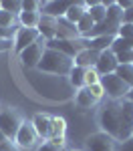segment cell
Returning a JSON list of instances; mask_svg holds the SVG:
<instances>
[{
  "label": "cell",
  "instance_id": "cell-1",
  "mask_svg": "<svg viewBox=\"0 0 133 151\" xmlns=\"http://www.w3.org/2000/svg\"><path fill=\"white\" fill-rule=\"evenodd\" d=\"M101 131L111 135L115 141H125L131 137L133 131V103L127 99L107 101L99 111Z\"/></svg>",
  "mask_w": 133,
  "mask_h": 151
},
{
  "label": "cell",
  "instance_id": "cell-2",
  "mask_svg": "<svg viewBox=\"0 0 133 151\" xmlns=\"http://www.w3.org/2000/svg\"><path fill=\"white\" fill-rule=\"evenodd\" d=\"M73 67H75V63H73L71 57L63 55V52H59V50L47 48L36 69L40 70V73H45V75H52V77H67V75L71 73Z\"/></svg>",
  "mask_w": 133,
  "mask_h": 151
},
{
  "label": "cell",
  "instance_id": "cell-3",
  "mask_svg": "<svg viewBox=\"0 0 133 151\" xmlns=\"http://www.w3.org/2000/svg\"><path fill=\"white\" fill-rule=\"evenodd\" d=\"M45 50H47V40L40 36L38 40H35L30 47H26L24 50L18 52V58H20V65H22L24 69H36L38 67V63H40V58L45 55Z\"/></svg>",
  "mask_w": 133,
  "mask_h": 151
},
{
  "label": "cell",
  "instance_id": "cell-4",
  "mask_svg": "<svg viewBox=\"0 0 133 151\" xmlns=\"http://www.w3.org/2000/svg\"><path fill=\"white\" fill-rule=\"evenodd\" d=\"M22 115L16 111V109H12V107H4V109H0V131L8 137V139H14V135H16V131L18 127L22 125Z\"/></svg>",
  "mask_w": 133,
  "mask_h": 151
},
{
  "label": "cell",
  "instance_id": "cell-5",
  "mask_svg": "<svg viewBox=\"0 0 133 151\" xmlns=\"http://www.w3.org/2000/svg\"><path fill=\"white\" fill-rule=\"evenodd\" d=\"M99 83L103 85L105 97H109V101H119V99H125L127 93H129V87L121 81L115 73H113V75H103Z\"/></svg>",
  "mask_w": 133,
  "mask_h": 151
},
{
  "label": "cell",
  "instance_id": "cell-6",
  "mask_svg": "<svg viewBox=\"0 0 133 151\" xmlns=\"http://www.w3.org/2000/svg\"><path fill=\"white\" fill-rule=\"evenodd\" d=\"M14 145L18 147V149H36L38 147V143H40V137L36 135L35 127H32V123L30 121H22V125L18 127L16 131V135H14Z\"/></svg>",
  "mask_w": 133,
  "mask_h": 151
},
{
  "label": "cell",
  "instance_id": "cell-7",
  "mask_svg": "<svg viewBox=\"0 0 133 151\" xmlns=\"http://www.w3.org/2000/svg\"><path fill=\"white\" fill-rule=\"evenodd\" d=\"M85 147L87 151H119V141L103 131H95L85 139Z\"/></svg>",
  "mask_w": 133,
  "mask_h": 151
},
{
  "label": "cell",
  "instance_id": "cell-8",
  "mask_svg": "<svg viewBox=\"0 0 133 151\" xmlns=\"http://www.w3.org/2000/svg\"><path fill=\"white\" fill-rule=\"evenodd\" d=\"M38 38H40L38 30H35V28H22V26H18L16 35H14V38H12L14 50H16V52H20V50H24L26 47H30L35 40H38Z\"/></svg>",
  "mask_w": 133,
  "mask_h": 151
},
{
  "label": "cell",
  "instance_id": "cell-9",
  "mask_svg": "<svg viewBox=\"0 0 133 151\" xmlns=\"http://www.w3.org/2000/svg\"><path fill=\"white\" fill-rule=\"evenodd\" d=\"M117 58H115V55L111 52V50H101L99 52V58H97V65H95V70L103 77V75H113L115 73V69H117Z\"/></svg>",
  "mask_w": 133,
  "mask_h": 151
},
{
  "label": "cell",
  "instance_id": "cell-10",
  "mask_svg": "<svg viewBox=\"0 0 133 151\" xmlns=\"http://www.w3.org/2000/svg\"><path fill=\"white\" fill-rule=\"evenodd\" d=\"M55 38H60V40H77V38H81V35L77 30V24H71L69 20H65V18H57Z\"/></svg>",
  "mask_w": 133,
  "mask_h": 151
},
{
  "label": "cell",
  "instance_id": "cell-11",
  "mask_svg": "<svg viewBox=\"0 0 133 151\" xmlns=\"http://www.w3.org/2000/svg\"><path fill=\"white\" fill-rule=\"evenodd\" d=\"M97 58H99L97 50H93V48H81L73 57V63H75V67H81V69H95Z\"/></svg>",
  "mask_w": 133,
  "mask_h": 151
},
{
  "label": "cell",
  "instance_id": "cell-12",
  "mask_svg": "<svg viewBox=\"0 0 133 151\" xmlns=\"http://www.w3.org/2000/svg\"><path fill=\"white\" fill-rule=\"evenodd\" d=\"M69 6H71V2H55V0L40 2V14L50 16V18H63Z\"/></svg>",
  "mask_w": 133,
  "mask_h": 151
},
{
  "label": "cell",
  "instance_id": "cell-13",
  "mask_svg": "<svg viewBox=\"0 0 133 151\" xmlns=\"http://www.w3.org/2000/svg\"><path fill=\"white\" fill-rule=\"evenodd\" d=\"M32 127H35L36 135L40 137V141H48V131H50V115L48 113H36L30 119Z\"/></svg>",
  "mask_w": 133,
  "mask_h": 151
},
{
  "label": "cell",
  "instance_id": "cell-14",
  "mask_svg": "<svg viewBox=\"0 0 133 151\" xmlns=\"http://www.w3.org/2000/svg\"><path fill=\"white\" fill-rule=\"evenodd\" d=\"M47 48H52V50H59L67 57H75L79 52V47L75 40H60V38H52V40H47Z\"/></svg>",
  "mask_w": 133,
  "mask_h": 151
},
{
  "label": "cell",
  "instance_id": "cell-15",
  "mask_svg": "<svg viewBox=\"0 0 133 151\" xmlns=\"http://www.w3.org/2000/svg\"><path fill=\"white\" fill-rule=\"evenodd\" d=\"M89 10V2H83V0H79V2H71V6L67 8L65 12V20H69L71 24H77L81 18L85 16V12Z\"/></svg>",
  "mask_w": 133,
  "mask_h": 151
},
{
  "label": "cell",
  "instance_id": "cell-16",
  "mask_svg": "<svg viewBox=\"0 0 133 151\" xmlns=\"http://www.w3.org/2000/svg\"><path fill=\"white\" fill-rule=\"evenodd\" d=\"M67 137V121L59 115H50V131H48V141L50 139H65Z\"/></svg>",
  "mask_w": 133,
  "mask_h": 151
},
{
  "label": "cell",
  "instance_id": "cell-17",
  "mask_svg": "<svg viewBox=\"0 0 133 151\" xmlns=\"http://www.w3.org/2000/svg\"><path fill=\"white\" fill-rule=\"evenodd\" d=\"M38 35L42 36L45 40H52L55 38V30H57V18H50V16H42L40 14V22L36 26Z\"/></svg>",
  "mask_w": 133,
  "mask_h": 151
},
{
  "label": "cell",
  "instance_id": "cell-18",
  "mask_svg": "<svg viewBox=\"0 0 133 151\" xmlns=\"http://www.w3.org/2000/svg\"><path fill=\"white\" fill-rule=\"evenodd\" d=\"M89 16L95 24L103 22L107 18V2H89Z\"/></svg>",
  "mask_w": 133,
  "mask_h": 151
},
{
  "label": "cell",
  "instance_id": "cell-19",
  "mask_svg": "<svg viewBox=\"0 0 133 151\" xmlns=\"http://www.w3.org/2000/svg\"><path fill=\"white\" fill-rule=\"evenodd\" d=\"M18 26H22V28H35L38 26L40 22V12H20L18 14Z\"/></svg>",
  "mask_w": 133,
  "mask_h": 151
},
{
  "label": "cell",
  "instance_id": "cell-20",
  "mask_svg": "<svg viewBox=\"0 0 133 151\" xmlns=\"http://www.w3.org/2000/svg\"><path fill=\"white\" fill-rule=\"evenodd\" d=\"M75 103L79 105L81 109H91L93 105H97V101L91 97L89 89H87V87H83V89H79V91L75 93Z\"/></svg>",
  "mask_w": 133,
  "mask_h": 151
},
{
  "label": "cell",
  "instance_id": "cell-21",
  "mask_svg": "<svg viewBox=\"0 0 133 151\" xmlns=\"http://www.w3.org/2000/svg\"><path fill=\"white\" fill-rule=\"evenodd\" d=\"M67 77H69L67 81H69V85H71L73 89L79 91V89L85 87V69H81V67H73L71 73H69Z\"/></svg>",
  "mask_w": 133,
  "mask_h": 151
},
{
  "label": "cell",
  "instance_id": "cell-22",
  "mask_svg": "<svg viewBox=\"0 0 133 151\" xmlns=\"http://www.w3.org/2000/svg\"><path fill=\"white\" fill-rule=\"evenodd\" d=\"M36 151H69V143H67V137L65 139H50L40 143Z\"/></svg>",
  "mask_w": 133,
  "mask_h": 151
},
{
  "label": "cell",
  "instance_id": "cell-23",
  "mask_svg": "<svg viewBox=\"0 0 133 151\" xmlns=\"http://www.w3.org/2000/svg\"><path fill=\"white\" fill-rule=\"evenodd\" d=\"M115 75H117L129 89H133V65H117Z\"/></svg>",
  "mask_w": 133,
  "mask_h": 151
},
{
  "label": "cell",
  "instance_id": "cell-24",
  "mask_svg": "<svg viewBox=\"0 0 133 151\" xmlns=\"http://www.w3.org/2000/svg\"><path fill=\"white\" fill-rule=\"evenodd\" d=\"M131 48H133V40L121 38V36H115V38H113V42H111V47H109V50H111L113 55H117V52H125V50H131Z\"/></svg>",
  "mask_w": 133,
  "mask_h": 151
},
{
  "label": "cell",
  "instance_id": "cell-25",
  "mask_svg": "<svg viewBox=\"0 0 133 151\" xmlns=\"http://www.w3.org/2000/svg\"><path fill=\"white\" fill-rule=\"evenodd\" d=\"M0 8L10 12V14H14V16L18 18V14L22 12V2H20V0H0Z\"/></svg>",
  "mask_w": 133,
  "mask_h": 151
},
{
  "label": "cell",
  "instance_id": "cell-26",
  "mask_svg": "<svg viewBox=\"0 0 133 151\" xmlns=\"http://www.w3.org/2000/svg\"><path fill=\"white\" fill-rule=\"evenodd\" d=\"M107 20L123 22V10L117 2H107Z\"/></svg>",
  "mask_w": 133,
  "mask_h": 151
},
{
  "label": "cell",
  "instance_id": "cell-27",
  "mask_svg": "<svg viewBox=\"0 0 133 151\" xmlns=\"http://www.w3.org/2000/svg\"><path fill=\"white\" fill-rule=\"evenodd\" d=\"M93 26H95V22L91 20V16H89V12H85V16L77 22V30H79V35H81V38L83 36H87L91 30H93Z\"/></svg>",
  "mask_w": 133,
  "mask_h": 151
},
{
  "label": "cell",
  "instance_id": "cell-28",
  "mask_svg": "<svg viewBox=\"0 0 133 151\" xmlns=\"http://www.w3.org/2000/svg\"><path fill=\"white\" fill-rule=\"evenodd\" d=\"M0 26H2V28H12V26H18V20H16L14 14H10V12L0 8Z\"/></svg>",
  "mask_w": 133,
  "mask_h": 151
},
{
  "label": "cell",
  "instance_id": "cell-29",
  "mask_svg": "<svg viewBox=\"0 0 133 151\" xmlns=\"http://www.w3.org/2000/svg\"><path fill=\"white\" fill-rule=\"evenodd\" d=\"M99 81H101V75L95 69H85V87H91Z\"/></svg>",
  "mask_w": 133,
  "mask_h": 151
},
{
  "label": "cell",
  "instance_id": "cell-30",
  "mask_svg": "<svg viewBox=\"0 0 133 151\" xmlns=\"http://www.w3.org/2000/svg\"><path fill=\"white\" fill-rule=\"evenodd\" d=\"M87 89H89L91 97L95 99L97 103H99V101L105 97V91H103V85H101V83H95V85H91V87H87Z\"/></svg>",
  "mask_w": 133,
  "mask_h": 151
},
{
  "label": "cell",
  "instance_id": "cell-31",
  "mask_svg": "<svg viewBox=\"0 0 133 151\" xmlns=\"http://www.w3.org/2000/svg\"><path fill=\"white\" fill-rule=\"evenodd\" d=\"M117 36H121V38H127V40H133V24H125V22H121Z\"/></svg>",
  "mask_w": 133,
  "mask_h": 151
},
{
  "label": "cell",
  "instance_id": "cell-32",
  "mask_svg": "<svg viewBox=\"0 0 133 151\" xmlns=\"http://www.w3.org/2000/svg\"><path fill=\"white\" fill-rule=\"evenodd\" d=\"M22 12H40V2H36V0H24Z\"/></svg>",
  "mask_w": 133,
  "mask_h": 151
},
{
  "label": "cell",
  "instance_id": "cell-33",
  "mask_svg": "<svg viewBox=\"0 0 133 151\" xmlns=\"http://www.w3.org/2000/svg\"><path fill=\"white\" fill-rule=\"evenodd\" d=\"M123 22L125 24H133V4L127 8V10H123Z\"/></svg>",
  "mask_w": 133,
  "mask_h": 151
},
{
  "label": "cell",
  "instance_id": "cell-34",
  "mask_svg": "<svg viewBox=\"0 0 133 151\" xmlns=\"http://www.w3.org/2000/svg\"><path fill=\"white\" fill-rule=\"evenodd\" d=\"M119 151H133V137L121 141L119 143Z\"/></svg>",
  "mask_w": 133,
  "mask_h": 151
},
{
  "label": "cell",
  "instance_id": "cell-35",
  "mask_svg": "<svg viewBox=\"0 0 133 151\" xmlns=\"http://www.w3.org/2000/svg\"><path fill=\"white\" fill-rule=\"evenodd\" d=\"M10 45H12V40H0V52L6 50V48H10Z\"/></svg>",
  "mask_w": 133,
  "mask_h": 151
},
{
  "label": "cell",
  "instance_id": "cell-36",
  "mask_svg": "<svg viewBox=\"0 0 133 151\" xmlns=\"http://www.w3.org/2000/svg\"><path fill=\"white\" fill-rule=\"evenodd\" d=\"M6 141H8V137H6V135L0 131V145H2V143H6Z\"/></svg>",
  "mask_w": 133,
  "mask_h": 151
},
{
  "label": "cell",
  "instance_id": "cell-37",
  "mask_svg": "<svg viewBox=\"0 0 133 151\" xmlns=\"http://www.w3.org/2000/svg\"><path fill=\"white\" fill-rule=\"evenodd\" d=\"M125 99H127V101H131V103H133V89H129V93H127V97H125Z\"/></svg>",
  "mask_w": 133,
  "mask_h": 151
},
{
  "label": "cell",
  "instance_id": "cell-38",
  "mask_svg": "<svg viewBox=\"0 0 133 151\" xmlns=\"http://www.w3.org/2000/svg\"><path fill=\"white\" fill-rule=\"evenodd\" d=\"M71 151H83V149H71Z\"/></svg>",
  "mask_w": 133,
  "mask_h": 151
},
{
  "label": "cell",
  "instance_id": "cell-39",
  "mask_svg": "<svg viewBox=\"0 0 133 151\" xmlns=\"http://www.w3.org/2000/svg\"><path fill=\"white\" fill-rule=\"evenodd\" d=\"M131 57H133V48H131Z\"/></svg>",
  "mask_w": 133,
  "mask_h": 151
},
{
  "label": "cell",
  "instance_id": "cell-40",
  "mask_svg": "<svg viewBox=\"0 0 133 151\" xmlns=\"http://www.w3.org/2000/svg\"><path fill=\"white\" fill-rule=\"evenodd\" d=\"M131 137H133V131H131Z\"/></svg>",
  "mask_w": 133,
  "mask_h": 151
}]
</instances>
